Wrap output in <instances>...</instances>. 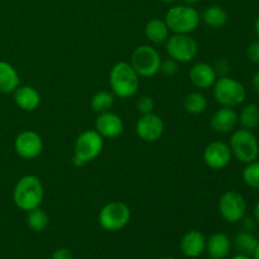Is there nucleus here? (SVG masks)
<instances>
[{
	"label": "nucleus",
	"mask_w": 259,
	"mask_h": 259,
	"mask_svg": "<svg viewBox=\"0 0 259 259\" xmlns=\"http://www.w3.org/2000/svg\"><path fill=\"white\" fill-rule=\"evenodd\" d=\"M212 67H214V71L218 77H224V76H228V73H229L230 63L227 58L222 57L217 60V62L212 65Z\"/></svg>",
	"instance_id": "31"
},
{
	"label": "nucleus",
	"mask_w": 259,
	"mask_h": 259,
	"mask_svg": "<svg viewBox=\"0 0 259 259\" xmlns=\"http://www.w3.org/2000/svg\"><path fill=\"white\" fill-rule=\"evenodd\" d=\"M232 151L229 144L222 141L211 142L204 151V162L210 169H223L232 161Z\"/></svg>",
	"instance_id": "13"
},
{
	"label": "nucleus",
	"mask_w": 259,
	"mask_h": 259,
	"mask_svg": "<svg viewBox=\"0 0 259 259\" xmlns=\"http://www.w3.org/2000/svg\"><path fill=\"white\" fill-rule=\"evenodd\" d=\"M253 259H259V243H258L257 248H255L254 253H253Z\"/></svg>",
	"instance_id": "39"
},
{
	"label": "nucleus",
	"mask_w": 259,
	"mask_h": 259,
	"mask_svg": "<svg viewBox=\"0 0 259 259\" xmlns=\"http://www.w3.org/2000/svg\"><path fill=\"white\" fill-rule=\"evenodd\" d=\"M169 28L166 24L164 19H159V18H153V19L148 20L144 28V34H146L147 39L153 45H163L169 37Z\"/></svg>",
	"instance_id": "20"
},
{
	"label": "nucleus",
	"mask_w": 259,
	"mask_h": 259,
	"mask_svg": "<svg viewBox=\"0 0 259 259\" xmlns=\"http://www.w3.org/2000/svg\"><path fill=\"white\" fill-rule=\"evenodd\" d=\"M247 211L245 200L239 192L230 191L224 192L219 199V212L227 223H239L244 219Z\"/></svg>",
	"instance_id": "10"
},
{
	"label": "nucleus",
	"mask_w": 259,
	"mask_h": 259,
	"mask_svg": "<svg viewBox=\"0 0 259 259\" xmlns=\"http://www.w3.org/2000/svg\"><path fill=\"white\" fill-rule=\"evenodd\" d=\"M164 22L169 30L180 34H191L199 28L201 15L192 5H175L166 13Z\"/></svg>",
	"instance_id": "4"
},
{
	"label": "nucleus",
	"mask_w": 259,
	"mask_h": 259,
	"mask_svg": "<svg viewBox=\"0 0 259 259\" xmlns=\"http://www.w3.org/2000/svg\"><path fill=\"white\" fill-rule=\"evenodd\" d=\"M103 148L104 138L95 129L82 132L73 144V166L82 167L89 162H93L100 156Z\"/></svg>",
	"instance_id": "3"
},
{
	"label": "nucleus",
	"mask_w": 259,
	"mask_h": 259,
	"mask_svg": "<svg viewBox=\"0 0 259 259\" xmlns=\"http://www.w3.org/2000/svg\"><path fill=\"white\" fill-rule=\"evenodd\" d=\"M167 55L179 63L191 62L199 52L197 42L190 34L174 33L164 43Z\"/></svg>",
	"instance_id": "9"
},
{
	"label": "nucleus",
	"mask_w": 259,
	"mask_h": 259,
	"mask_svg": "<svg viewBox=\"0 0 259 259\" xmlns=\"http://www.w3.org/2000/svg\"><path fill=\"white\" fill-rule=\"evenodd\" d=\"M164 123L159 115L154 113L143 114L136 123V133L146 143H154L163 136Z\"/></svg>",
	"instance_id": "12"
},
{
	"label": "nucleus",
	"mask_w": 259,
	"mask_h": 259,
	"mask_svg": "<svg viewBox=\"0 0 259 259\" xmlns=\"http://www.w3.org/2000/svg\"><path fill=\"white\" fill-rule=\"evenodd\" d=\"M254 218H255V220L259 223V201L255 204V206H254Z\"/></svg>",
	"instance_id": "36"
},
{
	"label": "nucleus",
	"mask_w": 259,
	"mask_h": 259,
	"mask_svg": "<svg viewBox=\"0 0 259 259\" xmlns=\"http://www.w3.org/2000/svg\"><path fill=\"white\" fill-rule=\"evenodd\" d=\"M254 29H255V34H257V37H258V39H259V15H258L257 19H255Z\"/></svg>",
	"instance_id": "37"
},
{
	"label": "nucleus",
	"mask_w": 259,
	"mask_h": 259,
	"mask_svg": "<svg viewBox=\"0 0 259 259\" xmlns=\"http://www.w3.org/2000/svg\"><path fill=\"white\" fill-rule=\"evenodd\" d=\"M43 139L37 132L23 131L17 136L14 141V149L23 159H35L43 152Z\"/></svg>",
	"instance_id": "11"
},
{
	"label": "nucleus",
	"mask_w": 259,
	"mask_h": 259,
	"mask_svg": "<svg viewBox=\"0 0 259 259\" xmlns=\"http://www.w3.org/2000/svg\"><path fill=\"white\" fill-rule=\"evenodd\" d=\"M20 85L19 75L14 66L0 61V94H12Z\"/></svg>",
	"instance_id": "21"
},
{
	"label": "nucleus",
	"mask_w": 259,
	"mask_h": 259,
	"mask_svg": "<svg viewBox=\"0 0 259 259\" xmlns=\"http://www.w3.org/2000/svg\"><path fill=\"white\" fill-rule=\"evenodd\" d=\"M234 243L239 253L245 255H253L259 242L252 233L244 230V232H240L235 235Z\"/></svg>",
	"instance_id": "27"
},
{
	"label": "nucleus",
	"mask_w": 259,
	"mask_h": 259,
	"mask_svg": "<svg viewBox=\"0 0 259 259\" xmlns=\"http://www.w3.org/2000/svg\"><path fill=\"white\" fill-rule=\"evenodd\" d=\"M159 2H162V3H172V2H175V0H159Z\"/></svg>",
	"instance_id": "40"
},
{
	"label": "nucleus",
	"mask_w": 259,
	"mask_h": 259,
	"mask_svg": "<svg viewBox=\"0 0 259 259\" xmlns=\"http://www.w3.org/2000/svg\"><path fill=\"white\" fill-rule=\"evenodd\" d=\"M114 101H115V95L113 93L104 90L98 91L91 98L90 106L93 111H95L96 114H103L106 113V111H110V109L114 105Z\"/></svg>",
	"instance_id": "25"
},
{
	"label": "nucleus",
	"mask_w": 259,
	"mask_h": 259,
	"mask_svg": "<svg viewBox=\"0 0 259 259\" xmlns=\"http://www.w3.org/2000/svg\"><path fill=\"white\" fill-rule=\"evenodd\" d=\"M209 259H214V258H209Z\"/></svg>",
	"instance_id": "42"
},
{
	"label": "nucleus",
	"mask_w": 259,
	"mask_h": 259,
	"mask_svg": "<svg viewBox=\"0 0 259 259\" xmlns=\"http://www.w3.org/2000/svg\"><path fill=\"white\" fill-rule=\"evenodd\" d=\"M45 197L42 181L34 175H25L13 190V201L22 211H30L40 207Z\"/></svg>",
	"instance_id": "1"
},
{
	"label": "nucleus",
	"mask_w": 259,
	"mask_h": 259,
	"mask_svg": "<svg viewBox=\"0 0 259 259\" xmlns=\"http://www.w3.org/2000/svg\"><path fill=\"white\" fill-rule=\"evenodd\" d=\"M52 259H73V254L67 248H58L52 253Z\"/></svg>",
	"instance_id": "33"
},
{
	"label": "nucleus",
	"mask_w": 259,
	"mask_h": 259,
	"mask_svg": "<svg viewBox=\"0 0 259 259\" xmlns=\"http://www.w3.org/2000/svg\"><path fill=\"white\" fill-rule=\"evenodd\" d=\"M184 109L186 113L191 114V115H200V114L205 113L207 109L206 98L199 91L190 93L184 99Z\"/></svg>",
	"instance_id": "24"
},
{
	"label": "nucleus",
	"mask_w": 259,
	"mask_h": 259,
	"mask_svg": "<svg viewBox=\"0 0 259 259\" xmlns=\"http://www.w3.org/2000/svg\"><path fill=\"white\" fill-rule=\"evenodd\" d=\"M247 56L250 62L259 63V39L254 40V42H252L248 46Z\"/></svg>",
	"instance_id": "32"
},
{
	"label": "nucleus",
	"mask_w": 259,
	"mask_h": 259,
	"mask_svg": "<svg viewBox=\"0 0 259 259\" xmlns=\"http://www.w3.org/2000/svg\"><path fill=\"white\" fill-rule=\"evenodd\" d=\"M232 259H253L250 255H245V254H242V253H239V254L234 255Z\"/></svg>",
	"instance_id": "35"
},
{
	"label": "nucleus",
	"mask_w": 259,
	"mask_h": 259,
	"mask_svg": "<svg viewBox=\"0 0 259 259\" xmlns=\"http://www.w3.org/2000/svg\"><path fill=\"white\" fill-rule=\"evenodd\" d=\"M162 259H176V258H174V257H163Z\"/></svg>",
	"instance_id": "41"
},
{
	"label": "nucleus",
	"mask_w": 259,
	"mask_h": 259,
	"mask_svg": "<svg viewBox=\"0 0 259 259\" xmlns=\"http://www.w3.org/2000/svg\"><path fill=\"white\" fill-rule=\"evenodd\" d=\"M180 248L185 257L199 258L206 249V238L200 230H189L182 237Z\"/></svg>",
	"instance_id": "16"
},
{
	"label": "nucleus",
	"mask_w": 259,
	"mask_h": 259,
	"mask_svg": "<svg viewBox=\"0 0 259 259\" xmlns=\"http://www.w3.org/2000/svg\"><path fill=\"white\" fill-rule=\"evenodd\" d=\"M242 176L248 186L259 190V162L257 159L245 166Z\"/></svg>",
	"instance_id": "28"
},
{
	"label": "nucleus",
	"mask_w": 259,
	"mask_h": 259,
	"mask_svg": "<svg viewBox=\"0 0 259 259\" xmlns=\"http://www.w3.org/2000/svg\"><path fill=\"white\" fill-rule=\"evenodd\" d=\"M132 212L128 205L121 201H110L99 211V224L106 232H119L131 222Z\"/></svg>",
	"instance_id": "7"
},
{
	"label": "nucleus",
	"mask_w": 259,
	"mask_h": 259,
	"mask_svg": "<svg viewBox=\"0 0 259 259\" xmlns=\"http://www.w3.org/2000/svg\"><path fill=\"white\" fill-rule=\"evenodd\" d=\"M177 71H179V62L177 61L172 60V58L162 60L159 72L163 73L164 76H174Z\"/></svg>",
	"instance_id": "30"
},
{
	"label": "nucleus",
	"mask_w": 259,
	"mask_h": 259,
	"mask_svg": "<svg viewBox=\"0 0 259 259\" xmlns=\"http://www.w3.org/2000/svg\"><path fill=\"white\" fill-rule=\"evenodd\" d=\"M154 106H156V104H154L153 98H151V96L144 95L141 96V98L137 100V109H138V111L142 115H143V114L153 113Z\"/></svg>",
	"instance_id": "29"
},
{
	"label": "nucleus",
	"mask_w": 259,
	"mask_h": 259,
	"mask_svg": "<svg viewBox=\"0 0 259 259\" xmlns=\"http://www.w3.org/2000/svg\"><path fill=\"white\" fill-rule=\"evenodd\" d=\"M111 93L119 99L132 98L139 89V75L125 61L115 63L109 72Z\"/></svg>",
	"instance_id": "2"
},
{
	"label": "nucleus",
	"mask_w": 259,
	"mask_h": 259,
	"mask_svg": "<svg viewBox=\"0 0 259 259\" xmlns=\"http://www.w3.org/2000/svg\"><path fill=\"white\" fill-rule=\"evenodd\" d=\"M252 86H253V89H254L255 93H257L259 95V71H258V72H255L254 76H253Z\"/></svg>",
	"instance_id": "34"
},
{
	"label": "nucleus",
	"mask_w": 259,
	"mask_h": 259,
	"mask_svg": "<svg viewBox=\"0 0 259 259\" xmlns=\"http://www.w3.org/2000/svg\"><path fill=\"white\" fill-rule=\"evenodd\" d=\"M232 249V242L224 233H214L206 239V252L210 258L225 259Z\"/></svg>",
	"instance_id": "19"
},
{
	"label": "nucleus",
	"mask_w": 259,
	"mask_h": 259,
	"mask_svg": "<svg viewBox=\"0 0 259 259\" xmlns=\"http://www.w3.org/2000/svg\"><path fill=\"white\" fill-rule=\"evenodd\" d=\"M238 124V114L234 108H227L222 106L212 114L210 119V126L214 129L217 133L228 134L234 132L235 126Z\"/></svg>",
	"instance_id": "17"
},
{
	"label": "nucleus",
	"mask_w": 259,
	"mask_h": 259,
	"mask_svg": "<svg viewBox=\"0 0 259 259\" xmlns=\"http://www.w3.org/2000/svg\"><path fill=\"white\" fill-rule=\"evenodd\" d=\"M95 131L104 139H115L124 132V123L118 114L113 111L99 114L95 121Z\"/></svg>",
	"instance_id": "14"
},
{
	"label": "nucleus",
	"mask_w": 259,
	"mask_h": 259,
	"mask_svg": "<svg viewBox=\"0 0 259 259\" xmlns=\"http://www.w3.org/2000/svg\"><path fill=\"white\" fill-rule=\"evenodd\" d=\"M212 96L215 101L222 106L237 108L244 103L247 91L242 82L229 76H224V77H218L215 81L212 86Z\"/></svg>",
	"instance_id": "5"
},
{
	"label": "nucleus",
	"mask_w": 259,
	"mask_h": 259,
	"mask_svg": "<svg viewBox=\"0 0 259 259\" xmlns=\"http://www.w3.org/2000/svg\"><path fill=\"white\" fill-rule=\"evenodd\" d=\"M162 58L158 51L149 45L139 46L132 53L131 65L139 77H153L159 72Z\"/></svg>",
	"instance_id": "8"
},
{
	"label": "nucleus",
	"mask_w": 259,
	"mask_h": 259,
	"mask_svg": "<svg viewBox=\"0 0 259 259\" xmlns=\"http://www.w3.org/2000/svg\"><path fill=\"white\" fill-rule=\"evenodd\" d=\"M201 19L204 20L207 27L218 29V28H222L227 24L228 14L219 5H211L202 12Z\"/></svg>",
	"instance_id": "22"
},
{
	"label": "nucleus",
	"mask_w": 259,
	"mask_h": 259,
	"mask_svg": "<svg viewBox=\"0 0 259 259\" xmlns=\"http://www.w3.org/2000/svg\"><path fill=\"white\" fill-rule=\"evenodd\" d=\"M27 224L32 232L42 233L47 229L48 224H50V217L45 210L37 207V209L28 211Z\"/></svg>",
	"instance_id": "26"
},
{
	"label": "nucleus",
	"mask_w": 259,
	"mask_h": 259,
	"mask_svg": "<svg viewBox=\"0 0 259 259\" xmlns=\"http://www.w3.org/2000/svg\"><path fill=\"white\" fill-rule=\"evenodd\" d=\"M238 123H240L242 128L253 131L259 125V106L255 104H247L243 106L238 115Z\"/></svg>",
	"instance_id": "23"
},
{
	"label": "nucleus",
	"mask_w": 259,
	"mask_h": 259,
	"mask_svg": "<svg viewBox=\"0 0 259 259\" xmlns=\"http://www.w3.org/2000/svg\"><path fill=\"white\" fill-rule=\"evenodd\" d=\"M15 105L24 111H34L40 105V94L29 85H19L13 93Z\"/></svg>",
	"instance_id": "18"
},
{
	"label": "nucleus",
	"mask_w": 259,
	"mask_h": 259,
	"mask_svg": "<svg viewBox=\"0 0 259 259\" xmlns=\"http://www.w3.org/2000/svg\"><path fill=\"white\" fill-rule=\"evenodd\" d=\"M182 2H184L186 5H194L196 4V3H199L200 0H182Z\"/></svg>",
	"instance_id": "38"
},
{
	"label": "nucleus",
	"mask_w": 259,
	"mask_h": 259,
	"mask_svg": "<svg viewBox=\"0 0 259 259\" xmlns=\"http://www.w3.org/2000/svg\"><path fill=\"white\" fill-rule=\"evenodd\" d=\"M189 77L195 88L207 90V89H211L214 86L218 76L212 65L206 62H197L190 68Z\"/></svg>",
	"instance_id": "15"
},
{
	"label": "nucleus",
	"mask_w": 259,
	"mask_h": 259,
	"mask_svg": "<svg viewBox=\"0 0 259 259\" xmlns=\"http://www.w3.org/2000/svg\"><path fill=\"white\" fill-rule=\"evenodd\" d=\"M232 154L242 163H250L259 156V143L257 137L248 129H237L233 132L229 142Z\"/></svg>",
	"instance_id": "6"
}]
</instances>
